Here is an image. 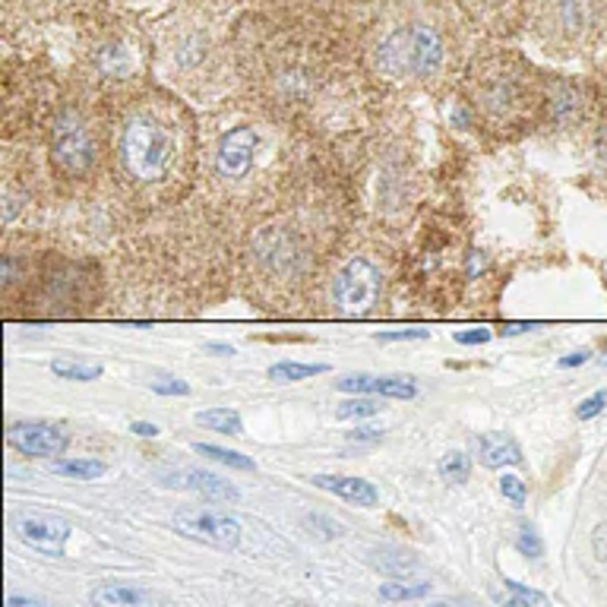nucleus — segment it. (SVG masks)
Listing matches in <instances>:
<instances>
[{
	"label": "nucleus",
	"mask_w": 607,
	"mask_h": 607,
	"mask_svg": "<svg viewBox=\"0 0 607 607\" xmlns=\"http://www.w3.org/2000/svg\"><path fill=\"white\" fill-rule=\"evenodd\" d=\"M174 159V140L165 127H159L149 118H137L123 127L121 140V162L130 177L137 181H162Z\"/></svg>",
	"instance_id": "1"
},
{
	"label": "nucleus",
	"mask_w": 607,
	"mask_h": 607,
	"mask_svg": "<svg viewBox=\"0 0 607 607\" xmlns=\"http://www.w3.org/2000/svg\"><path fill=\"white\" fill-rule=\"evenodd\" d=\"M440 61H443L440 35L427 25L399 29L380 45V67L392 76H431L440 67Z\"/></svg>",
	"instance_id": "2"
},
{
	"label": "nucleus",
	"mask_w": 607,
	"mask_h": 607,
	"mask_svg": "<svg viewBox=\"0 0 607 607\" xmlns=\"http://www.w3.org/2000/svg\"><path fill=\"white\" fill-rule=\"evenodd\" d=\"M380 297V272L367 260H351L345 263L333 282V301L339 304L345 314L361 316L367 314Z\"/></svg>",
	"instance_id": "3"
},
{
	"label": "nucleus",
	"mask_w": 607,
	"mask_h": 607,
	"mask_svg": "<svg viewBox=\"0 0 607 607\" xmlns=\"http://www.w3.org/2000/svg\"><path fill=\"white\" fill-rule=\"evenodd\" d=\"M51 159L57 162V169L74 174V177L93 169V162H96L93 137L74 115H64L54 123V130H51Z\"/></svg>",
	"instance_id": "4"
},
{
	"label": "nucleus",
	"mask_w": 607,
	"mask_h": 607,
	"mask_svg": "<svg viewBox=\"0 0 607 607\" xmlns=\"http://www.w3.org/2000/svg\"><path fill=\"white\" fill-rule=\"evenodd\" d=\"M174 529L184 538H194L199 544L231 551L241 541V525L228 512L219 510H181L174 516Z\"/></svg>",
	"instance_id": "5"
},
{
	"label": "nucleus",
	"mask_w": 607,
	"mask_h": 607,
	"mask_svg": "<svg viewBox=\"0 0 607 607\" xmlns=\"http://www.w3.org/2000/svg\"><path fill=\"white\" fill-rule=\"evenodd\" d=\"M7 443L23 456L51 459V456H61L71 446V437H67L64 427L48 424V421H20L7 431Z\"/></svg>",
	"instance_id": "6"
},
{
	"label": "nucleus",
	"mask_w": 607,
	"mask_h": 607,
	"mask_svg": "<svg viewBox=\"0 0 607 607\" xmlns=\"http://www.w3.org/2000/svg\"><path fill=\"white\" fill-rule=\"evenodd\" d=\"M260 147V137L253 127H235L221 137L219 152H216V171L221 177H247V171L253 169V152Z\"/></svg>",
	"instance_id": "7"
},
{
	"label": "nucleus",
	"mask_w": 607,
	"mask_h": 607,
	"mask_svg": "<svg viewBox=\"0 0 607 607\" xmlns=\"http://www.w3.org/2000/svg\"><path fill=\"white\" fill-rule=\"evenodd\" d=\"M71 522L57 519V516H25L17 522V534L23 538L29 548L51 554V557H61L64 554V544L71 538Z\"/></svg>",
	"instance_id": "8"
},
{
	"label": "nucleus",
	"mask_w": 607,
	"mask_h": 607,
	"mask_svg": "<svg viewBox=\"0 0 607 607\" xmlns=\"http://www.w3.org/2000/svg\"><path fill=\"white\" fill-rule=\"evenodd\" d=\"M336 387L355 395H387V399H414L418 387L409 377H370V373H348Z\"/></svg>",
	"instance_id": "9"
},
{
	"label": "nucleus",
	"mask_w": 607,
	"mask_h": 607,
	"mask_svg": "<svg viewBox=\"0 0 607 607\" xmlns=\"http://www.w3.org/2000/svg\"><path fill=\"white\" fill-rule=\"evenodd\" d=\"M93 607H162V598L143 585L101 583L89 592Z\"/></svg>",
	"instance_id": "10"
},
{
	"label": "nucleus",
	"mask_w": 607,
	"mask_h": 607,
	"mask_svg": "<svg viewBox=\"0 0 607 607\" xmlns=\"http://www.w3.org/2000/svg\"><path fill=\"white\" fill-rule=\"evenodd\" d=\"M171 485L187 487V490H196V494H203L209 500H221V503H235L241 497L238 487L231 485V481H225V478L213 475V471H203V468H184V471H177Z\"/></svg>",
	"instance_id": "11"
},
{
	"label": "nucleus",
	"mask_w": 607,
	"mask_h": 607,
	"mask_svg": "<svg viewBox=\"0 0 607 607\" xmlns=\"http://www.w3.org/2000/svg\"><path fill=\"white\" fill-rule=\"evenodd\" d=\"M316 487L336 494L342 500L355 503V507H377L380 503V490L365 481V478H351V475H316Z\"/></svg>",
	"instance_id": "12"
},
{
	"label": "nucleus",
	"mask_w": 607,
	"mask_h": 607,
	"mask_svg": "<svg viewBox=\"0 0 607 607\" xmlns=\"http://www.w3.org/2000/svg\"><path fill=\"white\" fill-rule=\"evenodd\" d=\"M478 446V459L487 468H507V465H519L522 462V449L510 434H500V431H487L475 440Z\"/></svg>",
	"instance_id": "13"
},
{
	"label": "nucleus",
	"mask_w": 607,
	"mask_h": 607,
	"mask_svg": "<svg viewBox=\"0 0 607 607\" xmlns=\"http://www.w3.org/2000/svg\"><path fill=\"white\" fill-rule=\"evenodd\" d=\"M196 424L206 427V431H216V434H231V437L243 434L241 414L235 412V409H209V412H199L196 414Z\"/></svg>",
	"instance_id": "14"
},
{
	"label": "nucleus",
	"mask_w": 607,
	"mask_h": 607,
	"mask_svg": "<svg viewBox=\"0 0 607 607\" xmlns=\"http://www.w3.org/2000/svg\"><path fill=\"white\" fill-rule=\"evenodd\" d=\"M51 471L61 478H76V481H96L105 475V462L98 459H54Z\"/></svg>",
	"instance_id": "15"
},
{
	"label": "nucleus",
	"mask_w": 607,
	"mask_h": 607,
	"mask_svg": "<svg viewBox=\"0 0 607 607\" xmlns=\"http://www.w3.org/2000/svg\"><path fill=\"white\" fill-rule=\"evenodd\" d=\"M51 370L61 377V380H76V383H89V380H98L105 367L98 361H79V358H54L51 361Z\"/></svg>",
	"instance_id": "16"
},
{
	"label": "nucleus",
	"mask_w": 607,
	"mask_h": 607,
	"mask_svg": "<svg viewBox=\"0 0 607 607\" xmlns=\"http://www.w3.org/2000/svg\"><path fill=\"white\" fill-rule=\"evenodd\" d=\"M323 370H326L323 365H297V361H279V365L269 367V380H275V383H297V380L316 377V373H323Z\"/></svg>",
	"instance_id": "17"
},
{
	"label": "nucleus",
	"mask_w": 607,
	"mask_h": 607,
	"mask_svg": "<svg viewBox=\"0 0 607 607\" xmlns=\"http://www.w3.org/2000/svg\"><path fill=\"white\" fill-rule=\"evenodd\" d=\"M194 453L219 462V465H228V468H238V471H253V459H247V456L235 453V449H221V446H213V443H194Z\"/></svg>",
	"instance_id": "18"
},
{
	"label": "nucleus",
	"mask_w": 607,
	"mask_h": 607,
	"mask_svg": "<svg viewBox=\"0 0 607 607\" xmlns=\"http://www.w3.org/2000/svg\"><path fill=\"white\" fill-rule=\"evenodd\" d=\"M468 475H471V459L465 453H449L440 459V478L446 485H465Z\"/></svg>",
	"instance_id": "19"
},
{
	"label": "nucleus",
	"mask_w": 607,
	"mask_h": 607,
	"mask_svg": "<svg viewBox=\"0 0 607 607\" xmlns=\"http://www.w3.org/2000/svg\"><path fill=\"white\" fill-rule=\"evenodd\" d=\"M380 399H345L339 409H336V418L342 421H358V418H373L380 414Z\"/></svg>",
	"instance_id": "20"
},
{
	"label": "nucleus",
	"mask_w": 607,
	"mask_h": 607,
	"mask_svg": "<svg viewBox=\"0 0 607 607\" xmlns=\"http://www.w3.org/2000/svg\"><path fill=\"white\" fill-rule=\"evenodd\" d=\"M431 592L427 583L405 585V583H383L380 585V598L383 601H414V598H424Z\"/></svg>",
	"instance_id": "21"
},
{
	"label": "nucleus",
	"mask_w": 607,
	"mask_h": 607,
	"mask_svg": "<svg viewBox=\"0 0 607 607\" xmlns=\"http://www.w3.org/2000/svg\"><path fill=\"white\" fill-rule=\"evenodd\" d=\"M507 588L512 592V598L507 601V607H551V601H548L541 592L525 588L522 583H512V579H507Z\"/></svg>",
	"instance_id": "22"
},
{
	"label": "nucleus",
	"mask_w": 607,
	"mask_h": 607,
	"mask_svg": "<svg viewBox=\"0 0 607 607\" xmlns=\"http://www.w3.org/2000/svg\"><path fill=\"white\" fill-rule=\"evenodd\" d=\"M500 494L510 500L512 507H525V497H529L525 481H522L519 475H503V478H500Z\"/></svg>",
	"instance_id": "23"
},
{
	"label": "nucleus",
	"mask_w": 607,
	"mask_h": 607,
	"mask_svg": "<svg viewBox=\"0 0 607 607\" xmlns=\"http://www.w3.org/2000/svg\"><path fill=\"white\" fill-rule=\"evenodd\" d=\"M516 548L525 554V557H541L544 554V544H541V538L534 532L532 525H522V532L516 538Z\"/></svg>",
	"instance_id": "24"
},
{
	"label": "nucleus",
	"mask_w": 607,
	"mask_h": 607,
	"mask_svg": "<svg viewBox=\"0 0 607 607\" xmlns=\"http://www.w3.org/2000/svg\"><path fill=\"white\" fill-rule=\"evenodd\" d=\"M605 405H607V389H598L595 395L583 399V405L576 409V418H579V421H588V418H595V414L605 412Z\"/></svg>",
	"instance_id": "25"
},
{
	"label": "nucleus",
	"mask_w": 607,
	"mask_h": 607,
	"mask_svg": "<svg viewBox=\"0 0 607 607\" xmlns=\"http://www.w3.org/2000/svg\"><path fill=\"white\" fill-rule=\"evenodd\" d=\"M152 392H159V395H187L191 383L177 380V377H162V380H152Z\"/></svg>",
	"instance_id": "26"
},
{
	"label": "nucleus",
	"mask_w": 607,
	"mask_h": 607,
	"mask_svg": "<svg viewBox=\"0 0 607 607\" xmlns=\"http://www.w3.org/2000/svg\"><path fill=\"white\" fill-rule=\"evenodd\" d=\"M380 342H424L431 339L427 329H395V333H380Z\"/></svg>",
	"instance_id": "27"
},
{
	"label": "nucleus",
	"mask_w": 607,
	"mask_h": 607,
	"mask_svg": "<svg viewBox=\"0 0 607 607\" xmlns=\"http://www.w3.org/2000/svg\"><path fill=\"white\" fill-rule=\"evenodd\" d=\"M592 551H595V557L607 563V522H601L595 534H592Z\"/></svg>",
	"instance_id": "28"
},
{
	"label": "nucleus",
	"mask_w": 607,
	"mask_h": 607,
	"mask_svg": "<svg viewBox=\"0 0 607 607\" xmlns=\"http://www.w3.org/2000/svg\"><path fill=\"white\" fill-rule=\"evenodd\" d=\"M456 342L459 345H485V342H490V329H465V333H456Z\"/></svg>",
	"instance_id": "29"
},
{
	"label": "nucleus",
	"mask_w": 607,
	"mask_h": 607,
	"mask_svg": "<svg viewBox=\"0 0 607 607\" xmlns=\"http://www.w3.org/2000/svg\"><path fill=\"white\" fill-rule=\"evenodd\" d=\"M348 440H355V443H380L383 431H377V427H358V431L348 434Z\"/></svg>",
	"instance_id": "30"
},
{
	"label": "nucleus",
	"mask_w": 607,
	"mask_h": 607,
	"mask_svg": "<svg viewBox=\"0 0 607 607\" xmlns=\"http://www.w3.org/2000/svg\"><path fill=\"white\" fill-rule=\"evenodd\" d=\"M588 358H592V351H585L583 348V351H570L566 358H560L557 365L563 367V370H573V367H583Z\"/></svg>",
	"instance_id": "31"
},
{
	"label": "nucleus",
	"mask_w": 607,
	"mask_h": 607,
	"mask_svg": "<svg viewBox=\"0 0 607 607\" xmlns=\"http://www.w3.org/2000/svg\"><path fill=\"white\" fill-rule=\"evenodd\" d=\"M595 155H598L601 165H607V123L598 130V137H595Z\"/></svg>",
	"instance_id": "32"
},
{
	"label": "nucleus",
	"mask_w": 607,
	"mask_h": 607,
	"mask_svg": "<svg viewBox=\"0 0 607 607\" xmlns=\"http://www.w3.org/2000/svg\"><path fill=\"white\" fill-rule=\"evenodd\" d=\"M130 431H133L137 437H159V427H155V424H149V421H133V424H130Z\"/></svg>",
	"instance_id": "33"
},
{
	"label": "nucleus",
	"mask_w": 607,
	"mask_h": 607,
	"mask_svg": "<svg viewBox=\"0 0 607 607\" xmlns=\"http://www.w3.org/2000/svg\"><path fill=\"white\" fill-rule=\"evenodd\" d=\"M7 607H51L48 601H42V598H20V595H10L7 598Z\"/></svg>",
	"instance_id": "34"
},
{
	"label": "nucleus",
	"mask_w": 607,
	"mask_h": 607,
	"mask_svg": "<svg viewBox=\"0 0 607 607\" xmlns=\"http://www.w3.org/2000/svg\"><path fill=\"white\" fill-rule=\"evenodd\" d=\"M203 348H206L209 355H216V358H225V355H235V348H231V345H225V342H206Z\"/></svg>",
	"instance_id": "35"
},
{
	"label": "nucleus",
	"mask_w": 607,
	"mask_h": 607,
	"mask_svg": "<svg viewBox=\"0 0 607 607\" xmlns=\"http://www.w3.org/2000/svg\"><path fill=\"white\" fill-rule=\"evenodd\" d=\"M534 329L532 323H507L503 329H500V336H522V333H529Z\"/></svg>",
	"instance_id": "36"
},
{
	"label": "nucleus",
	"mask_w": 607,
	"mask_h": 607,
	"mask_svg": "<svg viewBox=\"0 0 607 607\" xmlns=\"http://www.w3.org/2000/svg\"><path fill=\"white\" fill-rule=\"evenodd\" d=\"M434 607H465V605H449V601H440V605H434Z\"/></svg>",
	"instance_id": "37"
}]
</instances>
